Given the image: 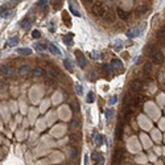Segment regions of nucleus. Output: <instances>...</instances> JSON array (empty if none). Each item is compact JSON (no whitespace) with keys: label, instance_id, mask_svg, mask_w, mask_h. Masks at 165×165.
Segmentation results:
<instances>
[{"label":"nucleus","instance_id":"1","mask_svg":"<svg viewBox=\"0 0 165 165\" xmlns=\"http://www.w3.org/2000/svg\"><path fill=\"white\" fill-rule=\"evenodd\" d=\"M145 26H147V24H145V23H143V24H140L139 26L131 28L130 30H127V36H128L130 39H136L137 36H140V34L143 33V30L145 29Z\"/></svg>","mask_w":165,"mask_h":165},{"label":"nucleus","instance_id":"2","mask_svg":"<svg viewBox=\"0 0 165 165\" xmlns=\"http://www.w3.org/2000/svg\"><path fill=\"white\" fill-rule=\"evenodd\" d=\"M123 156H124V149L122 148V147H118V148H115V151H114V155H112V162L114 165H118L122 160H123Z\"/></svg>","mask_w":165,"mask_h":165},{"label":"nucleus","instance_id":"3","mask_svg":"<svg viewBox=\"0 0 165 165\" xmlns=\"http://www.w3.org/2000/svg\"><path fill=\"white\" fill-rule=\"evenodd\" d=\"M93 13L98 17H103L104 13H106V8H104V5L100 3V1H97V3H94V5H93Z\"/></svg>","mask_w":165,"mask_h":165},{"label":"nucleus","instance_id":"4","mask_svg":"<svg viewBox=\"0 0 165 165\" xmlns=\"http://www.w3.org/2000/svg\"><path fill=\"white\" fill-rule=\"evenodd\" d=\"M75 57H77V62H78V65H79V68L85 69L87 66V60H86V57L83 55V53L77 50V52H75Z\"/></svg>","mask_w":165,"mask_h":165},{"label":"nucleus","instance_id":"5","mask_svg":"<svg viewBox=\"0 0 165 165\" xmlns=\"http://www.w3.org/2000/svg\"><path fill=\"white\" fill-rule=\"evenodd\" d=\"M91 161L94 165H103L104 164V157L98 152H93L91 153Z\"/></svg>","mask_w":165,"mask_h":165},{"label":"nucleus","instance_id":"6","mask_svg":"<svg viewBox=\"0 0 165 165\" xmlns=\"http://www.w3.org/2000/svg\"><path fill=\"white\" fill-rule=\"evenodd\" d=\"M133 102H135V98H133L132 94H126L123 98V107L127 108V107L133 106Z\"/></svg>","mask_w":165,"mask_h":165},{"label":"nucleus","instance_id":"7","mask_svg":"<svg viewBox=\"0 0 165 165\" xmlns=\"http://www.w3.org/2000/svg\"><path fill=\"white\" fill-rule=\"evenodd\" d=\"M133 115V110H132V107H127V108H124L123 114H122V118H123V120L126 122V123H128L131 120V118H132Z\"/></svg>","mask_w":165,"mask_h":165},{"label":"nucleus","instance_id":"8","mask_svg":"<svg viewBox=\"0 0 165 165\" xmlns=\"http://www.w3.org/2000/svg\"><path fill=\"white\" fill-rule=\"evenodd\" d=\"M68 157L70 160H75L78 157V148L75 145H70L68 148Z\"/></svg>","mask_w":165,"mask_h":165},{"label":"nucleus","instance_id":"9","mask_svg":"<svg viewBox=\"0 0 165 165\" xmlns=\"http://www.w3.org/2000/svg\"><path fill=\"white\" fill-rule=\"evenodd\" d=\"M0 73L4 74L5 77H12V75L15 74L13 69L9 68V66H7V65H0Z\"/></svg>","mask_w":165,"mask_h":165},{"label":"nucleus","instance_id":"10","mask_svg":"<svg viewBox=\"0 0 165 165\" xmlns=\"http://www.w3.org/2000/svg\"><path fill=\"white\" fill-rule=\"evenodd\" d=\"M69 5H70V12L74 13L75 16L81 17V12L77 9V3H75V0H69Z\"/></svg>","mask_w":165,"mask_h":165},{"label":"nucleus","instance_id":"11","mask_svg":"<svg viewBox=\"0 0 165 165\" xmlns=\"http://www.w3.org/2000/svg\"><path fill=\"white\" fill-rule=\"evenodd\" d=\"M111 66H112V70H116L118 73L123 70V64H122V61H120V60H112V64H111Z\"/></svg>","mask_w":165,"mask_h":165},{"label":"nucleus","instance_id":"12","mask_svg":"<svg viewBox=\"0 0 165 165\" xmlns=\"http://www.w3.org/2000/svg\"><path fill=\"white\" fill-rule=\"evenodd\" d=\"M130 89H131V91H133V93H139L140 89H141V83H140V81H131Z\"/></svg>","mask_w":165,"mask_h":165},{"label":"nucleus","instance_id":"13","mask_svg":"<svg viewBox=\"0 0 165 165\" xmlns=\"http://www.w3.org/2000/svg\"><path fill=\"white\" fill-rule=\"evenodd\" d=\"M152 58L156 64H161L162 60H164V55H162V53L160 52V50H156V52L152 54Z\"/></svg>","mask_w":165,"mask_h":165},{"label":"nucleus","instance_id":"14","mask_svg":"<svg viewBox=\"0 0 165 165\" xmlns=\"http://www.w3.org/2000/svg\"><path fill=\"white\" fill-rule=\"evenodd\" d=\"M29 73H30V68L28 65H23L19 70H17V74L21 75V77H25V75H28Z\"/></svg>","mask_w":165,"mask_h":165},{"label":"nucleus","instance_id":"15","mask_svg":"<svg viewBox=\"0 0 165 165\" xmlns=\"http://www.w3.org/2000/svg\"><path fill=\"white\" fill-rule=\"evenodd\" d=\"M17 42H19V37H17V36H13V37H11V39L5 42V48H13V46L17 45Z\"/></svg>","mask_w":165,"mask_h":165},{"label":"nucleus","instance_id":"16","mask_svg":"<svg viewBox=\"0 0 165 165\" xmlns=\"http://www.w3.org/2000/svg\"><path fill=\"white\" fill-rule=\"evenodd\" d=\"M33 48H34L36 50H39V52H44V50L48 49V44H46V42H34Z\"/></svg>","mask_w":165,"mask_h":165},{"label":"nucleus","instance_id":"17","mask_svg":"<svg viewBox=\"0 0 165 165\" xmlns=\"http://www.w3.org/2000/svg\"><path fill=\"white\" fill-rule=\"evenodd\" d=\"M48 48H49V52L53 53L54 55H61V50H60V49L57 48V46H55L54 44H49Z\"/></svg>","mask_w":165,"mask_h":165},{"label":"nucleus","instance_id":"18","mask_svg":"<svg viewBox=\"0 0 165 165\" xmlns=\"http://www.w3.org/2000/svg\"><path fill=\"white\" fill-rule=\"evenodd\" d=\"M17 53L21 54V55H30V54H32V49H29V48H20V49H17Z\"/></svg>","mask_w":165,"mask_h":165},{"label":"nucleus","instance_id":"19","mask_svg":"<svg viewBox=\"0 0 165 165\" xmlns=\"http://www.w3.org/2000/svg\"><path fill=\"white\" fill-rule=\"evenodd\" d=\"M104 20L106 21H108V23H111V21H114L115 20V16H114V12L112 11H107L106 13H104Z\"/></svg>","mask_w":165,"mask_h":165},{"label":"nucleus","instance_id":"20","mask_svg":"<svg viewBox=\"0 0 165 165\" xmlns=\"http://www.w3.org/2000/svg\"><path fill=\"white\" fill-rule=\"evenodd\" d=\"M94 141H95V145H98V147L102 145V143H103V137H102V135L95 133L94 135Z\"/></svg>","mask_w":165,"mask_h":165},{"label":"nucleus","instance_id":"21","mask_svg":"<svg viewBox=\"0 0 165 165\" xmlns=\"http://www.w3.org/2000/svg\"><path fill=\"white\" fill-rule=\"evenodd\" d=\"M87 78L90 79V81H95V79L98 78V73H97V70H91V71H89Z\"/></svg>","mask_w":165,"mask_h":165},{"label":"nucleus","instance_id":"22","mask_svg":"<svg viewBox=\"0 0 165 165\" xmlns=\"http://www.w3.org/2000/svg\"><path fill=\"white\" fill-rule=\"evenodd\" d=\"M20 26H21V28H24V29H29V28H30V21L28 19L23 20V21L20 23Z\"/></svg>","mask_w":165,"mask_h":165},{"label":"nucleus","instance_id":"23","mask_svg":"<svg viewBox=\"0 0 165 165\" xmlns=\"http://www.w3.org/2000/svg\"><path fill=\"white\" fill-rule=\"evenodd\" d=\"M143 69H144V74L149 75V74H151V71H152V64H145Z\"/></svg>","mask_w":165,"mask_h":165},{"label":"nucleus","instance_id":"24","mask_svg":"<svg viewBox=\"0 0 165 165\" xmlns=\"http://www.w3.org/2000/svg\"><path fill=\"white\" fill-rule=\"evenodd\" d=\"M152 137H153V140H156V141H160V140H161V135H160V132L157 130L152 131Z\"/></svg>","mask_w":165,"mask_h":165},{"label":"nucleus","instance_id":"25","mask_svg":"<svg viewBox=\"0 0 165 165\" xmlns=\"http://www.w3.org/2000/svg\"><path fill=\"white\" fill-rule=\"evenodd\" d=\"M33 75H34V77H42V75H44V70H42L41 68H36L34 70H33Z\"/></svg>","mask_w":165,"mask_h":165},{"label":"nucleus","instance_id":"26","mask_svg":"<svg viewBox=\"0 0 165 165\" xmlns=\"http://www.w3.org/2000/svg\"><path fill=\"white\" fill-rule=\"evenodd\" d=\"M115 133H116L118 139H122V137H123V128H122V126H118L116 127V131H115Z\"/></svg>","mask_w":165,"mask_h":165},{"label":"nucleus","instance_id":"27","mask_svg":"<svg viewBox=\"0 0 165 165\" xmlns=\"http://www.w3.org/2000/svg\"><path fill=\"white\" fill-rule=\"evenodd\" d=\"M141 140H143V143H144V148H149V147H151V141H149V139L147 136L141 135Z\"/></svg>","mask_w":165,"mask_h":165},{"label":"nucleus","instance_id":"28","mask_svg":"<svg viewBox=\"0 0 165 165\" xmlns=\"http://www.w3.org/2000/svg\"><path fill=\"white\" fill-rule=\"evenodd\" d=\"M118 15H119V17L122 20H127V19H128V15H127V12H124V11H122V9H118Z\"/></svg>","mask_w":165,"mask_h":165},{"label":"nucleus","instance_id":"29","mask_svg":"<svg viewBox=\"0 0 165 165\" xmlns=\"http://www.w3.org/2000/svg\"><path fill=\"white\" fill-rule=\"evenodd\" d=\"M64 64H65V68L68 69L69 71H73V64H71V62L69 61L68 58H66V60H64Z\"/></svg>","mask_w":165,"mask_h":165},{"label":"nucleus","instance_id":"30","mask_svg":"<svg viewBox=\"0 0 165 165\" xmlns=\"http://www.w3.org/2000/svg\"><path fill=\"white\" fill-rule=\"evenodd\" d=\"M78 127H79V122H78L77 119L71 120V123H70V128H71V130H77Z\"/></svg>","mask_w":165,"mask_h":165},{"label":"nucleus","instance_id":"31","mask_svg":"<svg viewBox=\"0 0 165 165\" xmlns=\"http://www.w3.org/2000/svg\"><path fill=\"white\" fill-rule=\"evenodd\" d=\"M12 15H13V11H12V9H7L5 12L1 13V16H3L4 19H8V17H11Z\"/></svg>","mask_w":165,"mask_h":165},{"label":"nucleus","instance_id":"32","mask_svg":"<svg viewBox=\"0 0 165 165\" xmlns=\"http://www.w3.org/2000/svg\"><path fill=\"white\" fill-rule=\"evenodd\" d=\"M94 99H95L94 93H93V91H90V93L87 94V102H89V103H93V102H94Z\"/></svg>","mask_w":165,"mask_h":165},{"label":"nucleus","instance_id":"33","mask_svg":"<svg viewBox=\"0 0 165 165\" xmlns=\"http://www.w3.org/2000/svg\"><path fill=\"white\" fill-rule=\"evenodd\" d=\"M111 116H114V110H111V108H108V110L106 111V118L107 120H110Z\"/></svg>","mask_w":165,"mask_h":165},{"label":"nucleus","instance_id":"34","mask_svg":"<svg viewBox=\"0 0 165 165\" xmlns=\"http://www.w3.org/2000/svg\"><path fill=\"white\" fill-rule=\"evenodd\" d=\"M140 122H141V127H144V128H149V123L147 119H140Z\"/></svg>","mask_w":165,"mask_h":165},{"label":"nucleus","instance_id":"35","mask_svg":"<svg viewBox=\"0 0 165 165\" xmlns=\"http://www.w3.org/2000/svg\"><path fill=\"white\" fill-rule=\"evenodd\" d=\"M75 93L77 94H82L83 93V87H82L81 85H75Z\"/></svg>","mask_w":165,"mask_h":165},{"label":"nucleus","instance_id":"36","mask_svg":"<svg viewBox=\"0 0 165 165\" xmlns=\"http://www.w3.org/2000/svg\"><path fill=\"white\" fill-rule=\"evenodd\" d=\"M52 1V5L54 7V8H58L60 5H61V0H50Z\"/></svg>","mask_w":165,"mask_h":165},{"label":"nucleus","instance_id":"37","mask_svg":"<svg viewBox=\"0 0 165 165\" xmlns=\"http://www.w3.org/2000/svg\"><path fill=\"white\" fill-rule=\"evenodd\" d=\"M64 41L68 44V45H71L73 44V40H71V36H65V39H64Z\"/></svg>","mask_w":165,"mask_h":165},{"label":"nucleus","instance_id":"38","mask_svg":"<svg viewBox=\"0 0 165 165\" xmlns=\"http://www.w3.org/2000/svg\"><path fill=\"white\" fill-rule=\"evenodd\" d=\"M116 100H118V97H116V95H114V97L110 98V100H108V104H115V103H116Z\"/></svg>","mask_w":165,"mask_h":165},{"label":"nucleus","instance_id":"39","mask_svg":"<svg viewBox=\"0 0 165 165\" xmlns=\"http://www.w3.org/2000/svg\"><path fill=\"white\" fill-rule=\"evenodd\" d=\"M145 160H147L145 156H140V157L136 159V161H137V162H145Z\"/></svg>","mask_w":165,"mask_h":165},{"label":"nucleus","instance_id":"40","mask_svg":"<svg viewBox=\"0 0 165 165\" xmlns=\"http://www.w3.org/2000/svg\"><path fill=\"white\" fill-rule=\"evenodd\" d=\"M48 4V0H40L39 3H37V5L39 7H44V5H46Z\"/></svg>","mask_w":165,"mask_h":165},{"label":"nucleus","instance_id":"41","mask_svg":"<svg viewBox=\"0 0 165 165\" xmlns=\"http://www.w3.org/2000/svg\"><path fill=\"white\" fill-rule=\"evenodd\" d=\"M90 55L93 57V58H95V60H99V53H98V52H93V53H90Z\"/></svg>","mask_w":165,"mask_h":165},{"label":"nucleus","instance_id":"42","mask_svg":"<svg viewBox=\"0 0 165 165\" xmlns=\"http://www.w3.org/2000/svg\"><path fill=\"white\" fill-rule=\"evenodd\" d=\"M32 36H33V37H34V39H40V36H41V34H40V32H37V30H34V32L32 33Z\"/></svg>","mask_w":165,"mask_h":165},{"label":"nucleus","instance_id":"43","mask_svg":"<svg viewBox=\"0 0 165 165\" xmlns=\"http://www.w3.org/2000/svg\"><path fill=\"white\" fill-rule=\"evenodd\" d=\"M149 160H151V161H156V155L151 153V155H149Z\"/></svg>","mask_w":165,"mask_h":165},{"label":"nucleus","instance_id":"44","mask_svg":"<svg viewBox=\"0 0 165 165\" xmlns=\"http://www.w3.org/2000/svg\"><path fill=\"white\" fill-rule=\"evenodd\" d=\"M160 126H161V128H165V119H161V122H160Z\"/></svg>","mask_w":165,"mask_h":165},{"label":"nucleus","instance_id":"45","mask_svg":"<svg viewBox=\"0 0 165 165\" xmlns=\"http://www.w3.org/2000/svg\"><path fill=\"white\" fill-rule=\"evenodd\" d=\"M161 82H165V71L161 73Z\"/></svg>","mask_w":165,"mask_h":165},{"label":"nucleus","instance_id":"46","mask_svg":"<svg viewBox=\"0 0 165 165\" xmlns=\"http://www.w3.org/2000/svg\"><path fill=\"white\" fill-rule=\"evenodd\" d=\"M13 3H20V1H23V0H12Z\"/></svg>","mask_w":165,"mask_h":165},{"label":"nucleus","instance_id":"47","mask_svg":"<svg viewBox=\"0 0 165 165\" xmlns=\"http://www.w3.org/2000/svg\"><path fill=\"white\" fill-rule=\"evenodd\" d=\"M156 165H162L161 161H156Z\"/></svg>","mask_w":165,"mask_h":165},{"label":"nucleus","instance_id":"48","mask_svg":"<svg viewBox=\"0 0 165 165\" xmlns=\"http://www.w3.org/2000/svg\"><path fill=\"white\" fill-rule=\"evenodd\" d=\"M70 165H78V164H77V162H71Z\"/></svg>","mask_w":165,"mask_h":165},{"label":"nucleus","instance_id":"49","mask_svg":"<svg viewBox=\"0 0 165 165\" xmlns=\"http://www.w3.org/2000/svg\"><path fill=\"white\" fill-rule=\"evenodd\" d=\"M83 1H86V3H89V1H90V0H83Z\"/></svg>","mask_w":165,"mask_h":165}]
</instances>
